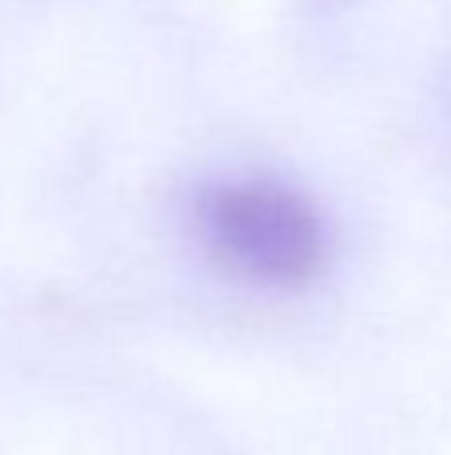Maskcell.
<instances>
[{"label":"cell","mask_w":451,"mask_h":455,"mask_svg":"<svg viewBox=\"0 0 451 455\" xmlns=\"http://www.w3.org/2000/svg\"><path fill=\"white\" fill-rule=\"evenodd\" d=\"M192 228L204 251L256 288L300 291L332 256V232L308 192L276 176L204 184L192 200Z\"/></svg>","instance_id":"obj_1"},{"label":"cell","mask_w":451,"mask_h":455,"mask_svg":"<svg viewBox=\"0 0 451 455\" xmlns=\"http://www.w3.org/2000/svg\"><path fill=\"white\" fill-rule=\"evenodd\" d=\"M336 4H352V0H336Z\"/></svg>","instance_id":"obj_2"}]
</instances>
